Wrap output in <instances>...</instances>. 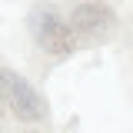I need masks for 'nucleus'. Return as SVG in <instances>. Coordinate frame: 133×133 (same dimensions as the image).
Segmentation results:
<instances>
[{
    "label": "nucleus",
    "mask_w": 133,
    "mask_h": 133,
    "mask_svg": "<svg viewBox=\"0 0 133 133\" xmlns=\"http://www.w3.org/2000/svg\"><path fill=\"white\" fill-rule=\"evenodd\" d=\"M113 27V14L103 3H80L70 17V30L77 37H107Z\"/></svg>",
    "instance_id": "obj_3"
},
{
    "label": "nucleus",
    "mask_w": 133,
    "mask_h": 133,
    "mask_svg": "<svg viewBox=\"0 0 133 133\" xmlns=\"http://www.w3.org/2000/svg\"><path fill=\"white\" fill-rule=\"evenodd\" d=\"M0 93H3L7 107H10L20 120H27V123L43 120V100H40V93H37L20 73H14V70H0Z\"/></svg>",
    "instance_id": "obj_2"
},
{
    "label": "nucleus",
    "mask_w": 133,
    "mask_h": 133,
    "mask_svg": "<svg viewBox=\"0 0 133 133\" xmlns=\"http://www.w3.org/2000/svg\"><path fill=\"white\" fill-rule=\"evenodd\" d=\"M0 110H3V97H0Z\"/></svg>",
    "instance_id": "obj_4"
},
{
    "label": "nucleus",
    "mask_w": 133,
    "mask_h": 133,
    "mask_svg": "<svg viewBox=\"0 0 133 133\" xmlns=\"http://www.w3.org/2000/svg\"><path fill=\"white\" fill-rule=\"evenodd\" d=\"M30 27H33L37 43L47 50V53H53V57H66V53H73V47H77V33L70 30V23H63L50 7H37L33 10Z\"/></svg>",
    "instance_id": "obj_1"
}]
</instances>
